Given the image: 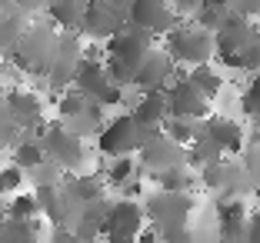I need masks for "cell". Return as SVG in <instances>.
<instances>
[{"label":"cell","mask_w":260,"mask_h":243,"mask_svg":"<svg viewBox=\"0 0 260 243\" xmlns=\"http://www.w3.org/2000/svg\"><path fill=\"white\" fill-rule=\"evenodd\" d=\"M153 47V33L140 30L134 23H123L117 33L107 37V60H104V70L114 84H130L134 70L140 67V60L147 57V50Z\"/></svg>","instance_id":"cell-1"},{"label":"cell","mask_w":260,"mask_h":243,"mask_svg":"<svg viewBox=\"0 0 260 243\" xmlns=\"http://www.w3.org/2000/svg\"><path fill=\"white\" fill-rule=\"evenodd\" d=\"M57 50V30L54 23H23V30L17 33V40L10 44L7 60L23 74H47L50 60Z\"/></svg>","instance_id":"cell-2"},{"label":"cell","mask_w":260,"mask_h":243,"mask_svg":"<svg viewBox=\"0 0 260 243\" xmlns=\"http://www.w3.org/2000/svg\"><path fill=\"white\" fill-rule=\"evenodd\" d=\"M193 213V197L187 190H157L147 197V206H144V217H150L157 236L164 240H180L187 236V220Z\"/></svg>","instance_id":"cell-3"},{"label":"cell","mask_w":260,"mask_h":243,"mask_svg":"<svg viewBox=\"0 0 260 243\" xmlns=\"http://www.w3.org/2000/svg\"><path fill=\"white\" fill-rule=\"evenodd\" d=\"M164 130L160 127H147V123L134 120V114H120L100 130V153L107 157H123V153H137L140 147H147L153 137H160Z\"/></svg>","instance_id":"cell-4"},{"label":"cell","mask_w":260,"mask_h":243,"mask_svg":"<svg viewBox=\"0 0 260 243\" xmlns=\"http://www.w3.org/2000/svg\"><path fill=\"white\" fill-rule=\"evenodd\" d=\"M167 53L170 60H180V63H210L214 57V30H207L200 23H174L167 33Z\"/></svg>","instance_id":"cell-5"},{"label":"cell","mask_w":260,"mask_h":243,"mask_svg":"<svg viewBox=\"0 0 260 243\" xmlns=\"http://www.w3.org/2000/svg\"><path fill=\"white\" fill-rule=\"evenodd\" d=\"M40 147H44V157L60 170H80L87 160V147L80 140V133L67 130L63 123H50V127H40Z\"/></svg>","instance_id":"cell-6"},{"label":"cell","mask_w":260,"mask_h":243,"mask_svg":"<svg viewBox=\"0 0 260 243\" xmlns=\"http://www.w3.org/2000/svg\"><path fill=\"white\" fill-rule=\"evenodd\" d=\"M70 84L84 93L87 100H93V103H100V107H114V103H120V97H123L120 84H114V80L107 77L104 63L93 60V57H87V53L80 57V63H77Z\"/></svg>","instance_id":"cell-7"},{"label":"cell","mask_w":260,"mask_h":243,"mask_svg":"<svg viewBox=\"0 0 260 243\" xmlns=\"http://www.w3.org/2000/svg\"><path fill=\"white\" fill-rule=\"evenodd\" d=\"M140 227H144V206L127 197V200H117V203L107 206L100 236H107L110 243H127V240H137Z\"/></svg>","instance_id":"cell-8"},{"label":"cell","mask_w":260,"mask_h":243,"mask_svg":"<svg viewBox=\"0 0 260 243\" xmlns=\"http://www.w3.org/2000/svg\"><path fill=\"white\" fill-rule=\"evenodd\" d=\"M164 100H167V114L170 117H187V120H204V117H210V100L187 80V74L174 77V84L167 80Z\"/></svg>","instance_id":"cell-9"},{"label":"cell","mask_w":260,"mask_h":243,"mask_svg":"<svg viewBox=\"0 0 260 243\" xmlns=\"http://www.w3.org/2000/svg\"><path fill=\"white\" fill-rule=\"evenodd\" d=\"M257 37H260L257 27H253L244 14L227 10L223 20L214 27V53H217V57H223V53H244Z\"/></svg>","instance_id":"cell-10"},{"label":"cell","mask_w":260,"mask_h":243,"mask_svg":"<svg viewBox=\"0 0 260 243\" xmlns=\"http://www.w3.org/2000/svg\"><path fill=\"white\" fill-rule=\"evenodd\" d=\"M127 23H134L140 30H150L153 37H164L174 23H180V17L170 7V0H130Z\"/></svg>","instance_id":"cell-11"},{"label":"cell","mask_w":260,"mask_h":243,"mask_svg":"<svg viewBox=\"0 0 260 243\" xmlns=\"http://www.w3.org/2000/svg\"><path fill=\"white\" fill-rule=\"evenodd\" d=\"M84 50H80V40H77L74 30L67 33H57V50H54V60L47 67V80H50V90H63V87L74 80V70L80 63Z\"/></svg>","instance_id":"cell-12"},{"label":"cell","mask_w":260,"mask_h":243,"mask_svg":"<svg viewBox=\"0 0 260 243\" xmlns=\"http://www.w3.org/2000/svg\"><path fill=\"white\" fill-rule=\"evenodd\" d=\"M127 23V14L117 10L107 0H84V14H80V30L93 40H107Z\"/></svg>","instance_id":"cell-13"},{"label":"cell","mask_w":260,"mask_h":243,"mask_svg":"<svg viewBox=\"0 0 260 243\" xmlns=\"http://www.w3.org/2000/svg\"><path fill=\"white\" fill-rule=\"evenodd\" d=\"M170 67H174L170 53L150 47V50H147V57L140 60V67L134 70L130 84L137 87L140 93H144V90H160V87H167V80H170Z\"/></svg>","instance_id":"cell-14"},{"label":"cell","mask_w":260,"mask_h":243,"mask_svg":"<svg viewBox=\"0 0 260 243\" xmlns=\"http://www.w3.org/2000/svg\"><path fill=\"white\" fill-rule=\"evenodd\" d=\"M137 153H140V163H144V170H150V173H157V170H167V167H177V163H187L184 144L170 140L167 133L153 137L150 144L140 147Z\"/></svg>","instance_id":"cell-15"},{"label":"cell","mask_w":260,"mask_h":243,"mask_svg":"<svg viewBox=\"0 0 260 243\" xmlns=\"http://www.w3.org/2000/svg\"><path fill=\"white\" fill-rule=\"evenodd\" d=\"M7 110L17 130H37L44 123V103L30 90H10L7 93Z\"/></svg>","instance_id":"cell-16"},{"label":"cell","mask_w":260,"mask_h":243,"mask_svg":"<svg viewBox=\"0 0 260 243\" xmlns=\"http://www.w3.org/2000/svg\"><path fill=\"white\" fill-rule=\"evenodd\" d=\"M247 180V170L240 163H227V160H214L204 167V183L210 190H227V197H237V187Z\"/></svg>","instance_id":"cell-17"},{"label":"cell","mask_w":260,"mask_h":243,"mask_svg":"<svg viewBox=\"0 0 260 243\" xmlns=\"http://www.w3.org/2000/svg\"><path fill=\"white\" fill-rule=\"evenodd\" d=\"M204 133L210 140H214L217 147H220L223 153H240L244 150V130H240V123L227 120V117H204Z\"/></svg>","instance_id":"cell-18"},{"label":"cell","mask_w":260,"mask_h":243,"mask_svg":"<svg viewBox=\"0 0 260 243\" xmlns=\"http://www.w3.org/2000/svg\"><path fill=\"white\" fill-rule=\"evenodd\" d=\"M107 200L97 197V200H87L80 203V213H77V227H74V236L80 240H93L100 236V227H104V217H107Z\"/></svg>","instance_id":"cell-19"},{"label":"cell","mask_w":260,"mask_h":243,"mask_svg":"<svg viewBox=\"0 0 260 243\" xmlns=\"http://www.w3.org/2000/svg\"><path fill=\"white\" fill-rule=\"evenodd\" d=\"M134 120L147 123V127H160L167 117V100H164V87L160 90H144V97L137 100V107L130 110Z\"/></svg>","instance_id":"cell-20"},{"label":"cell","mask_w":260,"mask_h":243,"mask_svg":"<svg viewBox=\"0 0 260 243\" xmlns=\"http://www.w3.org/2000/svg\"><path fill=\"white\" fill-rule=\"evenodd\" d=\"M40 236L37 217H4L0 220V240L7 243H34Z\"/></svg>","instance_id":"cell-21"},{"label":"cell","mask_w":260,"mask_h":243,"mask_svg":"<svg viewBox=\"0 0 260 243\" xmlns=\"http://www.w3.org/2000/svg\"><path fill=\"white\" fill-rule=\"evenodd\" d=\"M47 14H50L54 27L77 30L80 27V14H84V0H47Z\"/></svg>","instance_id":"cell-22"},{"label":"cell","mask_w":260,"mask_h":243,"mask_svg":"<svg viewBox=\"0 0 260 243\" xmlns=\"http://www.w3.org/2000/svg\"><path fill=\"white\" fill-rule=\"evenodd\" d=\"M23 23H27V14L17 10L14 4H7V0H0V53L10 50V44L17 40V33L23 30Z\"/></svg>","instance_id":"cell-23"},{"label":"cell","mask_w":260,"mask_h":243,"mask_svg":"<svg viewBox=\"0 0 260 243\" xmlns=\"http://www.w3.org/2000/svg\"><path fill=\"white\" fill-rule=\"evenodd\" d=\"M220 157H223V150L207 137L204 130H197V137L187 144V163H193V167H207V163H214Z\"/></svg>","instance_id":"cell-24"},{"label":"cell","mask_w":260,"mask_h":243,"mask_svg":"<svg viewBox=\"0 0 260 243\" xmlns=\"http://www.w3.org/2000/svg\"><path fill=\"white\" fill-rule=\"evenodd\" d=\"M63 190H67L77 203H87V200L104 197V180H100V177H90V173L87 177H67V180H63Z\"/></svg>","instance_id":"cell-25"},{"label":"cell","mask_w":260,"mask_h":243,"mask_svg":"<svg viewBox=\"0 0 260 243\" xmlns=\"http://www.w3.org/2000/svg\"><path fill=\"white\" fill-rule=\"evenodd\" d=\"M187 80H190V84L197 87V90L204 93L207 100H214L217 93H220V84H223V80H220V77H217L210 67H207V63H193V70L187 74Z\"/></svg>","instance_id":"cell-26"},{"label":"cell","mask_w":260,"mask_h":243,"mask_svg":"<svg viewBox=\"0 0 260 243\" xmlns=\"http://www.w3.org/2000/svg\"><path fill=\"white\" fill-rule=\"evenodd\" d=\"M160 130L167 133L170 140H177V144H184V147L197 137V123L187 120V117H170L167 114V117H164V123H160Z\"/></svg>","instance_id":"cell-27"},{"label":"cell","mask_w":260,"mask_h":243,"mask_svg":"<svg viewBox=\"0 0 260 243\" xmlns=\"http://www.w3.org/2000/svg\"><path fill=\"white\" fill-rule=\"evenodd\" d=\"M44 147H40V140H20V144L14 147V163L20 170H34L37 163H44Z\"/></svg>","instance_id":"cell-28"},{"label":"cell","mask_w":260,"mask_h":243,"mask_svg":"<svg viewBox=\"0 0 260 243\" xmlns=\"http://www.w3.org/2000/svg\"><path fill=\"white\" fill-rule=\"evenodd\" d=\"M153 180H157V187H164V190H190L193 177L184 170V163H177V167L157 170V173H153Z\"/></svg>","instance_id":"cell-29"},{"label":"cell","mask_w":260,"mask_h":243,"mask_svg":"<svg viewBox=\"0 0 260 243\" xmlns=\"http://www.w3.org/2000/svg\"><path fill=\"white\" fill-rule=\"evenodd\" d=\"M87 103H90V100H87L84 93H80V90L74 87V90H63V93H60V103H57V114H60L63 120H74V117L80 114V110H84Z\"/></svg>","instance_id":"cell-30"},{"label":"cell","mask_w":260,"mask_h":243,"mask_svg":"<svg viewBox=\"0 0 260 243\" xmlns=\"http://www.w3.org/2000/svg\"><path fill=\"white\" fill-rule=\"evenodd\" d=\"M134 173H137V163L130 160V153H123V157H114V163L107 167V180L114 183V187H123V183H127Z\"/></svg>","instance_id":"cell-31"},{"label":"cell","mask_w":260,"mask_h":243,"mask_svg":"<svg viewBox=\"0 0 260 243\" xmlns=\"http://www.w3.org/2000/svg\"><path fill=\"white\" fill-rule=\"evenodd\" d=\"M7 217H40L37 197H34V193H17L14 190V200L7 203Z\"/></svg>","instance_id":"cell-32"},{"label":"cell","mask_w":260,"mask_h":243,"mask_svg":"<svg viewBox=\"0 0 260 243\" xmlns=\"http://www.w3.org/2000/svg\"><path fill=\"white\" fill-rule=\"evenodd\" d=\"M244 170H247V180H250V187L260 193V144L244 147Z\"/></svg>","instance_id":"cell-33"},{"label":"cell","mask_w":260,"mask_h":243,"mask_svg":"<svg viewBox=\"0 0 260 243\" xmlns=\"http://www.w3.org/2000/svg\"><path fill=\"white\" fill-rule=\"evenodd\" d=\"M240 110H244L247 117H253L260 110V74L244 87V93H240Z\"/></svg>","instance_id":"cell-34"},{"label":"cell","mask_w":260,"mask_h":243,"mask_svg":"<svg viewBox=\"0 0 260 243\" xmlns=\"http://www.w3.org/2000/svg\"><path fill=\"white\" fill-rule=\"evenodd\" d=\"M0 183H4V197L14 190H20L23 187V170L17 167V163H10V167H0Z\"/></svg>","instance_id":"cell-35"},{"label":"cell","mask_w":260,"mask_h":243,"mask_svg":"<svg viewBox=\"0 0 260 243\" xmlns=\"http://www.w3.org/2000/svg\"><path fill=\"white\" fill-rule=\"evenodd\" d=\"M0 137L7 140V144H14V137H17V127H14V120H10L7 93H4V90H0Z\"/></svg>","instance_id":"cell-36"},{"label":"cell","mask_w":260,"mask_h":243,"mask_svg":"<svg viewBox=\"0 0 260 243\" xmlns=\"http://www.w3.org/2000/svg\"><path fill=\"white\" fill-rule=\"evenodd\" d=\"M220 240H247V217L244 220H220Z\"/></svg>","instance_id":"cell-37"},{"label":"cell","mask_w":260,"mask_h":243,"mask_svg":"<svg viewBox=\"0 0 260 243\" xmlns=\"http://www.w3.org/2000/svg\"><path fill=\"white\" fill-rule=\"evenodd\" d=\"M234 14H244V17H257L260 14V0H230L227 4Z\"/></svg>","instance_id":"cell-38"},{"label":"cell","mask_w":260,"mask_h":243,"mask_svg":"<svg viewBox=\"0 0 260 243\" xmlns=\"http://www.w3.org/2000/svg\"><path fill=\"white\" fill-rule=\"evenodd\" d=\"M200 4L204 0H174V10H177V17H193L200 10Z\"/></svg>","instance_id":"cell-39"},{"label":"cell","mask_w":260,"mask_h":243,"mask_svg":"<svg viewBox=\"0 0 260 243\" xmlns=\"http://www.w3.org/2000/svg\"><path fill=\"white\" fill-rule=\"evenodd\" d=\"M247 240L260 243V210L247 213Z\"/></svg>","instance_id":"cell-40"},{"label":"cell","mask_w":260,"mask_h":243,"mask_svg":"<svg viewBox=\"0 0 260 243\" xmlns=\"http://www.w3.org/2000/svg\"><path fill=\"white\" fill-rule=\"evenodd\" d=\"M7 4H14L17 10H23V14H34V10L47 7V0H7Z\"/></svg>","instance_id":"cell-41"},{"label":"cell","mask_w":260,"mask_h":243,"mask_svg":"<svg viewBox=\"0 0 260 243\" xmlns=\"http://www.w3.org/2000/svg\"><path fill=\"white\" fill-rule=\"evenodd\" d=\"M204 4H210V7H227L230 0H204Z\"/></svg>","instance_id":"cell-42"},{"label":"cell","mask_w":260,"mask_h":243,"mask_svg":"<svg viewBox=\"0 0 260 243\" xmlns=\"http://www.w3.org/2000/svg\"><path fill=\"white\" fill-rule=\"evenodd\" d=\"M4 217H7V203H4V200H0V220H4Z\"/></svg>","instance_id":"cell-43"},{"label":"cell","mask_w":260,"mask_h":243,"mask_svg":"<svg viewBox=\"0 0 260 243\" xmlns=\"http://www.w3.org/2000/svg\"><path fill=\"white\" fill-rule=\"evenodd\" d=\"M253 120H257V123H260V110H257V114H253Z\"/></svg>","instance_id":"cell-44"},{"label":"cell","mask_w":260,"mask_h":243,"mask_svg":"<svg viewBox=\"0 0 260 243\" xmlns=\"http://www.w3.org/2000/svg\"><path fill=\"white\" fill-rule=\"evenodd\" d=\"M257 33H260V14H257Z\"/></svg>","instance_id":"cell-45"},{"label":"cell","mask_w":260,"mask_h":243,"mask_svg":"<svg viewBox=\"0 0 260 243\" xmlns=\"http://www.w3.org/2000/svg\"><path fill=\"white\" fill-rule=\"evenodd\" d=\"M0 197H4V183H0Z\"/></svg>","instance_id":"cell-46"},{"label":"cell","mask_w":260,"mask_h":243,"mask_svg":"<svg viewBox=\"0 0 260 243\" xmlns=\"http://www.w3.org/2000/svg\"><path fill=\"white\" fill-rule=\"evenodd\" d=\"M257 74H260V70H257Z\"/></svg>","instance_id":"cell-47"}]
</instances>
